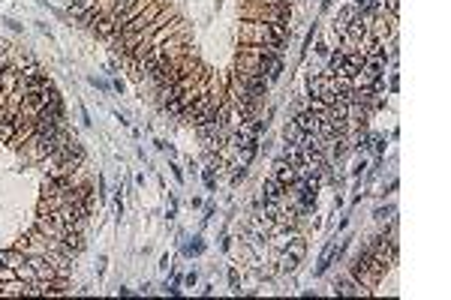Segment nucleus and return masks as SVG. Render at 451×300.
<instances>
[{
  "instance_id": "obj_19",
  "label": "nucleus",
  "mask_w": 451,
  "mask_h": 300,
  "mask_svg": "<svg viewBox=\"0 0 451 300\" xmlns=\"http://www.w3.org/2000/svg\"><path fill=\"white\" fill-rule=\"evenodd\" d=\"M90 84H93V87H99V90H105V87H108V84H105V81H99V78H90Z\"/></svg>"
},
{
  "instance_id": "obj_16",
  "label": "nucleus",
  "mask_w": 451,
  "mask_h": 300,
  "mask_svg": "<svg viewBox=\"0 0 451 300\" xmlns=\"http://www.w3.org/2000/svg\"><path fill=\"white\" fill-rule=\"evenodd\" d=\"M370 144H373V150H376V156L385 153V138H382V135H370Z\"/></svg>"
},
{
  "instance_id": "obj_13",
  "label": "nucleus",
  "mask_w": 451,
  "mask_h": 300,
  "mask_svg": "<svg viewBox=\"0 0 451 300\" xmlns=\"http://www.w3.org/2000/svg\"><path fill=\"white\" fill-rule=\"evenodd\" d=\"M186 255H202L205 252V243H202V237H193V243H186V249H183Z\"/></svg>"
},
{
  "instance_id": "obj_1",
  "label": "nucleus",
  "mask_w": 451,
  "mask_h": 300,
  "mask_svg": "<svg viewBox=\"0 0 451 300\" xmlns=\"http://www.w3.org/2000/svg\"><path fill=\"white\" fill-rule=\"evenodd\" d=\"M286 36H289V27L283 21H262V18H244L241 21V42H259V45L283 48Z\"/></svg>"
},
{
  "instance_id": "obj_12",
  "label": "nucleus",
  "mask_w": 451,
  "mask_h": 300,
  "mask_svg": "<svg viewBox=\"0 0 451 300\" xmlns=\"http://www.w3.org/2000/svg\"><path fill=\"white\" fill-rule=\"evenodd\" d=\"M301 135H304V132H301L295 123H286V129H283V138H286L289 144H298V141H301Z\"/></svg>"
},
{
  "instance_id": "obj_3",
  "label": "nucleus",
  "mask_w": 451,
  "mask_h": 300,
  "mask_svg": "<svg viewBox=\"0 0 451 300\" xmlns=\"http://www.w3.org/2000/svg\"><path fill=\"white\" fill-rule=\"evenodd\" d=\"M310 96H325V93H334V78L328 72H316V75H310Z\"/></svg>"
},
{
  "instance_id": "obj_4",
  "label": "nucleus",
  "mask_w": 451,
  "mask_h": 300,
  "mask_svg": "<svg viewBox=\"0 0 451 300\" xmlns=\"http://www.w3.org/2000/svg\"><path fill=\"white\" fill-rule=\"evenodd\" d=\"M289 192L283 189V186H280V180L277 177H265V180H262V201H283Z\"/></svg>"
},
{
  "instance_id": "obj_18",
  "label": "nucleus",
  "mask_w": 451,
  "mask_h": 300,
  "mask_svg": "<svg viewBox=\"0 0 451 300\" xmlns=\"http://www.w3.org/2000/svg\"><path fill=\"white\" fill-rule=\"evenodd\" d=\"M196 279H199V276H196V270H193V273H186V279H183V282H186V285H196Z\"/></svg>"
},
{
  "instance_id": "obj_9",
  "label": "nucleus",
  "mask_w": 451,
  "mask_h": 300,
  "mask_svg": "<svg viewBox=\"0 0 451 300\" xmlns=\"http://www.w3.org/2000/svg\"><path fill=\"white\" fill-rule=\"evenodd\" d=\"M334 291H337V294H343V297H352V294H367V291H364V288H361V285H358L352 276L337 279V282H334Z\"/></svg>"
},
{
  "instance_id": "obj_17",
  "label": "nucleus",
  "mask_w": 451,
  "mask_h": 300,
  "mask_svg": "<svg viewBox=\"0 0 451 300\" xmlns=\"http://www.w3.org/2000/svg\"><path fill=\"white\" fill-rule=\"evenodd\" d=\"M229 285H232V291H241L238 285H241V279H238V270H229Z\"/></svg>"
},
{
  "instance_id": "obj_15",
  "label": "nucleus",
  "mask_w": 451,
  "mask_h": 300,
  "mask_svg": "<svg viewBox=\"0 0 451 300\" xmlns=\"http://www.w3.org/2000/svg\"><path fill=\"white\" fill-rule=\"evenodd\" d=\"M135 3H141V0H111V12H121V9H130V6H135Z\"/></svg>"
},
{
  "instance_id": "obj_6",
  "label": "nucleus",
  "mask_w": 451,
  "mask_h": 300,
  "mask_svg": "<svg viewBox=\"0 0 451 300\" xmlns=\"http://www.w3.org/2000/svg\"><path fill=\"white\" fill-rule=\"evenodd\" d=\"M319 120H322V114H316V111L304 108V111H298V114H295L292 123H295L301 132H316V129H319Z\"/></svg>"
},
{
  "instance_id": "obj_5",
  "label": "nucleus",
  "mask_w": 451,
  "mask_h": 300,
  "mask_svg": "<svg viewBox=\"0 0 451 300\" xmlns=\"http://www.w3.org/2000/svg\"><path fill=\"white\" fill-rule=\"evenodd\" d=\"M364 66V54L355 48V51H343V75L340 78H355V75L361 72Z\"/></svg>"
},
{
  "instance_id": "obj_14",
  "label": "nucleus",
  "mask_w": 451,
  "mask_h": 300,
  "mask_svg": "<svg viewBox=\"0 0 451 300\" xmlns=\"http://www.w3.org/2000/svg\"><path fill=\"white\" fill-rule=\"evenodd\" d=\"M379 222H391L394 219V207H376V213H373Z\"/></svg>"
},
{
  "instance_id": "obj_10",
  "label": "nucleus",
  "mask_w": 451,
  "mask_h": 300,
  "mask_svg": "<svg viewBox=\"0 0 451 300\" xmlns=\"http://www.w3.org/2000/svg\"><path fill=\"white\" fill-rule=\"evenodd\" d=\"M325 72L331 75V78H340V75H343V51H340V48L328 57V69H325Z\"/></svg>"
},
{
  "instance_id": "obj_8",
  "label": "nucleus",
  "mask_w": 451,
  "mask_h": 300,
  "mask_svg": "<svg viewBox=\"0 0 451 300\" xmlns=\"http://www.w3.org/2000/svg\"><path fill=\"white\" fill-rule=\"evenodd\" d=\"M90 30L99 36V39H111V36H115V21H111V15H99L90 24Z\"/></svg>"
},
{
  "instance_id": "obj_11",
  "label": "nucleus",
  "mask_w": 451,
  "mask_h": 300,
  "mask_svg": "<svg viewBox=\"0 0 451 300\" xmlns=\"http://www.w3.org/2000/svg\"><path fill=\"white\" fill-rule=\"evenodd\" d=\"M96 6V0H69V12H85V9H93Z\"/></svg>"
},
{
  "instance_id": "obj_7",
  "label": "nucleus",
  "mask_w": 451,
  "mask_h": 300,
  "mask_svg": "<svg viewBox=\"0 0 451 300\" xmlns=\"http://www.w3.org/2000/svg\"><path fill=\"white\" fill-rule=\"evenodd\" d=\"M24 261H27V255L18 249V246H9V249H0V264H3V267H21L24 264Z\"/></svg>"
},
{
  "instance_id": "obj_2",
  "label": "nucleus",
  "mask_w": 451,
  "mask_h": 300,
  "mask_svg": "<svg viewBox=\"0 0 451 300\" xmlns=\"http://www.w3.org/2000/svg\"><path fill=\"white\" fill-rule=\"evenodd\" d=\"M304 252H307V243H304V237H292L289 243H286V252L280 255V270L283 273H292L298 264H301V258H304Z\"/></svg>"
}]
</instances>
